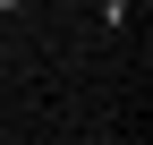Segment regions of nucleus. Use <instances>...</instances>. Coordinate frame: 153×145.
Instances as JSON below:
<instances>
[]
</instances>
